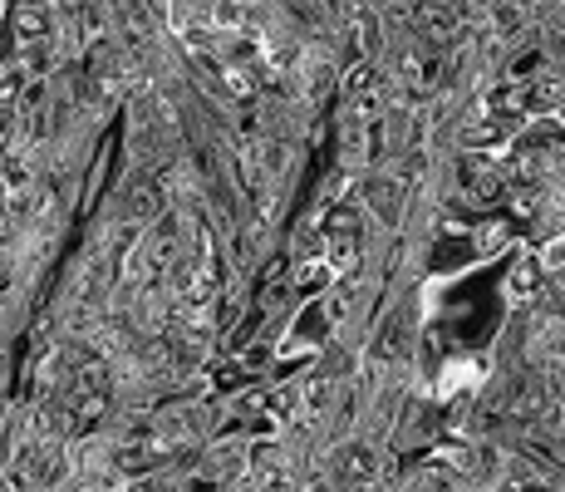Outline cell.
<instances>
[{
    "instance_id": "obj_1",
    "label": "cell",
    "mask_w": 565,
    "mask_h": 492,
    "mask_svg": "<svg viewBox=\"0 0 565 492\" xmlns=\"http://www.w3.org/2000/svg\"><path fill=\"white\" fill-rule=\"evenodd\" d=\"M541 271H546V266H541V256H526V261L516 266V276H511V296H526V291L541 281Z\"/></svg>"
},
{
    "instance_id": "obj_2",
    "label": "cell",
    "mask_w": 565,
    "mask_h": 492,
    "mask_svg": "<svg viewBox=\"0 0 565 492\" xmlns=\"http://www.w3.org/2000/svg\"><path fill=\"white\" fill-rule=\"evenodd\" d=\"M541 266H565V237H556V242L541 251Z\"/></svg>"
}]
</instances>
